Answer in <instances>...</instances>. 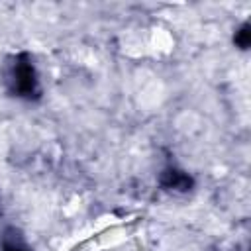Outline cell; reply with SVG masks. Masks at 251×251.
<instances>
[{
	"label": "cell",
	"mask_w": 251,
	"mask_h": 251,
	"mask_svg": "<svg viewBox=\"0 0 251 251\" xmlns=\"http://www.w3.org/2000/svg\"><path fill=\"white\" fill-rule=\"evenodd\" d=\"M163 184H165L167 188L186 190V188L192 184V180H190V176H186V175L180 173V171H167L165 176H163Z\"/></svg>",
	"instance_id": "obj_2"
},
{
	"label": "cell",
	"mask_w": 251,
	"mask_h": 251,
	"mask_svg": "<svg viewBox=\"0 0 251 251\" xmlns=\"http://www.w3.org/2000/svg\"><path fill=\"white\" fill-rule=\"evenodd\" d=\"M14 233V231H12ZM4 251H27V247L22 243V239L14 233V235H10V231H8V235H6V239H4Z\"/></svg>",
	"instance_id": "obj_3"
},
{
	"label": "cell",
	"mask_w": 251,
	"mask_h": 251,
	"mask_svg": "<svg viewBox=\"0 0 251 251\" xmlns=\"http://www.w3.org/2000/svg\"><path fill=\"white\" fill-rule=\"evenodd\" d=\"M249 39H251V33H249V25L245 24L239 31H237V35H235V43L241 47V49H245L247 45H249Z\"/></svg>",
	"instance_id": "obj_4"
},
{
	"label": "cell",
	"mask_w": 251,
	"mask_h": 251,
	"mask_svg": "<svg viewBox=\"0 0 251 251\" xmlns=\"http://www.w3.org/2000/svg\"><path fill=\"white\" fill-rule=\"evenodd\" d=\"M14 82H16V90L22 96H33L37 92V78H35V71L31 67V63L27 61L25 55H22L16 63L14 69Z\"/></svg>",
	"instance_id": "obj_1"
}]
</instances>
